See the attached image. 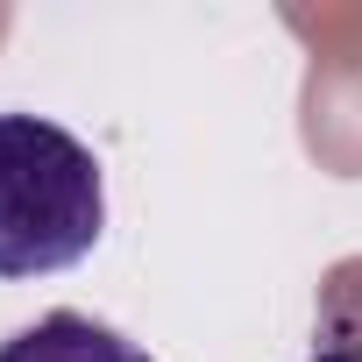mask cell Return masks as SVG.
<instances>
[{"instance_id":"1","label":"cell","mask_w":362,"mask_h":362,"mask_svg":"<svg viewBox=\"0 0 362 362\" xmlns=\"http://www.w3.org/2000/svg\"><path fill=\"white\" fill-rule=\"evenodd\" d=\"M100 228V156L43 114H0V277L71 270L93 256Z\"/></svg>"},{"instance_id":"2","label":"cell","mask_w":362,"mask_h":362,"mask_svg":"<svg viewBox=\"0 0 362 362\" xmlns=\"http://www.w3.org/2000/svg\"><path fill=\"white\" fill-rule=\"evenodd\" d=\"M0 362H156V355L86 313H43L36 327L0 341Z\"/></svg>"},{"instance_id":"3","label":"cell","mask_w":362,"mask_h":362,"mask_svg":"<svg viewBox=\"0 0 362 362\" xmlns=\"http://www.w3.org/2000/svg\"><path fill=\"white\" fill-rule=\"evenodd\" d=\"M305 362H362V256H348L320 284V320H313Z\"/></svg>"}]
</instances>
